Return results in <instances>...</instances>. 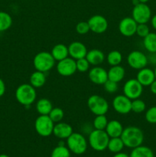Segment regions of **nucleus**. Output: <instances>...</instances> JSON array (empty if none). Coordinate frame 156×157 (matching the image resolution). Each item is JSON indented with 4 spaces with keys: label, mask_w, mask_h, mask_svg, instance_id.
<instances>
[{
    "label": "nucleus",
    "mask_w": 156,
    "mask_h": 157,
    "mask_svg": "<svg viewBox=\"0 0 156 157\" xmlns=\"http://www.w3.org/2000/svg\"><path fill=\"white\" fill-rule=\"evenodd\" d=\"M127 63L131 68L140 70L148 65V57L140 51H132L127 57Z\"/></svg>",
    "instance_id": "obj_10"
},
{
    "label": "nucleus",
    "mask_w": 156,
    "mask_h": 157,
    "mask_svg": "<svg viewBox=\"0 0 156 157\" xmlns=\"http://www.w3.org/2000/svg\"><path fill=\"white\" fill-rule=\"evenodd\" d=\"M76 71H78L80 73L89 71L90 67V64L86 58H80V59L76 60Z\"/></svg>",
    "instance_id": "obj_34"
},
{
    "label": "nucleus",
    "mask_w": 156,
    "mask_h": 157,
    "mask_svg": "<svg viewBox=\"0 0 156 157\" xmlns=\"http://www.w3.org/2000/svg\"><path fill=\"white\" fill-rule=\"evenodd\" d=\"M138 23L132 17H125L119 23V32L125 37H132L136 34Z\"/></svg>",
    "instance_id": "obj_15"
},
{
    "label": "nucleus",
    "mask_w": 156,
    "mask_h": 157,
    "mask_svg": "<svg viewBox=\"0 0 156 157\" xmlns=\"http://www.w3.org/2000/svg\"><path fill=\"white\" fill-rule=\"evenodd\" d=\"M67 147L73 154L82 155L87 151L88 142L82 133L73 132L67 139Z\"/></svg>",
    "instance_id": "obj_4"
},
{
    "label": "nucleus",
    "mask_w": 156,
    "mask_h": 157,
    "mask_svg": "<svg viewBox=\"0 0 156 157\" xmlns=\"http://www.w3.org/2000/svg\"><path fill=\"white\" fill-rule=\"evenodd\" d=\"M53 109V104L47 98H41L36 103L37 112L40 115H48Z\"/></svg>",
    "instance_id": "obj_24"
},
{
    "label": "nucleus",
    "mask_w": 156,
    "mask_h": 157,
    "mask_svg": "<svg viewBox=\"0 0 156 157\" xmlns=\"http://www.w3.org/2000/svg\"><path fill=\"white\" fill-rule=\"evenodd\" d=\"M113 157H130L129 155H128L125 153H122V152H119V153H115Z\"/></svg>",
    "instance_id": "obj_42"
},
{
    "label": "nucleus",
    "mask_w": 156,
    "mask_h": 157,
    "mask_svg": "<svg viewBox=\"0 0 156 157\" xmlns=\"http://www.w3.org/2000/svg\"><path fill=\"white\" fill-rule=\"evenodd\" d=\"M73 133V128L67 123L61 121L54 124L53 134L58 139L67 140Z\"/></svg>",
    "instance_id": "obj_17"
},
{
    "label": "nucleus",
    "mask_w": 156,
    "mask_h": 157,
    "mask_svg": "<svg viewBox=\"0 0 156 157\" xmlns=\"http://www.w3.org/2000/svg\"><path fill=\"white\" fill-rule=\"evenodd\" d=\"M36 88L30 84H22L15 90V98L17 101L24 107H30L35 103L37 98Z\"/></svg>",
    "instance_id": "obj_2"
},
{
    "label": "nucleus",
    "mask_w": 156,
    "mask_h": 157,
    "mask_svg": "<svg viewBox=\"0 0 156 157\" xmlns=\"http://www.w3.org/2000/svg\"><path fill=\"white\" fill-rule=\"evenodd\" d=\"M54 123L48 115H39L35 121V129L39 136L47 137L53 134Z\"/></svg>",
    "instance_id": "obj_7"
},
{
    "label": "nucleus",
    "mask_w": 156,
    "mask_h": 157,
    "mask_svg": "<svg viewBox=\"0 0 156 157\" xmlns=\"http://www.w3.org/2000/svg\"><path fill=\"white\" fill-rule=\"evenodd\" d=\"M29 81H30L31 85L33 86L35 88H40L45 84L46 81H47L45 73L35 71L31 75Z\"/></svg>",
    "instance_id": "obj_23"
},
{
    "label": "nucleus",
    "mask_w": 156,
    "mask_h": 157,
    "mask_svg": "<svg viewBox=\"0 0 156 157\" xmlns=\"http://www.w3.org/2000/svg\"><path fill=\"white\" fill-rule=\"evenodd\" d=\"M91 32L96 34H102L108 29L109 23L106 18L101 15H95L87 21Z\"/></svg>",
    "instance_id": "obj_13"
},
{
    "label": "nucleus",
    "mask_w": 156,
    "mask_h": 157,
    "mask_svg": "<svg viewBox=\"0 0 156 157\" xmlns=\"http://www.w3.org/2000/svg\"><path fill=\"white\" fill-rule=\"evenodd\" d=\"M87 48L85 44L81 41H75L70 43L68 46L69 56L74 60L86 58L87 54Z\"/></svg>",
    "instance_id": "obj_16"
},
{
    "label": "nucleus",
    "mask_w": 156,
    "mask_h": 157,
    "mask_svg": "<svg viewBox=\"0 0 156 157\" xmlns=\"http://www.w3.org/2000/svg\"><path fill=\"white\" fill-rule=\"evenodd\" d=\"M48 116L54 124H57V123L62 121V120L64 119V112L63 109L60 108V107H53Z\"/></svg>",
    "instance_id": "obj_32"
},
{
    "label": "nucleus",
    "mask_w": 156,
    "mask_h": 157,
    "mask_svg": "<svg viewBox=\"0 0 156 157\" xmlns=\"http://www.w3.org/2000/svg\"><path fill=\"white\" fill-rule=\"evenodd\" d=\"M149 87H150V90H151V93H152L153 94L156 95V79L151 83V85H150Z\"/></svg>",
    "instance_id": "obj_40"
},
{
    "label": "nucleus",
    "mask_w": 156,
    "mask_h": 157,
    "mask_svg": "<svg viewBox=\"0 0 156 157\" xmlns=\"http://www.w3.org/2000/svg\"><path fill=\"white\" fill-rule=\"evenodd\" d=\"M125 147L123 141L121 137H113L110 138L109 140L107 149L113 153H117L122 152Z\"/></svg>",
    "instance_id": "obj_27"
},
{
    "label": "nucleus",
    "mask_w": 156,
    "mask_h": 157,
    "mask_svg": "<svg viewBox=\"0 0 156 157\" xmlns=\"http://www.w3.org/2000/svg\"><path fill=\"white\" fill-rule=\"evenodd\" d=\"M110 139V136L105 130L94 129L89 134L88 144L93 150L102 152L107 149Z\"/></svg>",
    "instance_id": "obj_3"
},
{
    "label": "nucleus",
    "mask_w": 156,
    "mask_h": 157,
    "mask_svg": "<svg viewBox=\"0 0 156 157\" xmlns=\"http://www.w3.org/2000/svg\"><path fill=\"white\" fill-rule=\"evenodd\" d=\"M139 3H140V2H139V0H132V4L134 5V6H136V5L139 4Z\"/></svg>",
    "instance_id": "obj_43"
},
{
    "label": "nucleus",
    "mask_w": 156,
    "mask_h": 157,
    "mask_svg": "<svg viewBox=\"0 0 156 157\" xmlns=\"http://www.w3.org/2000/svg\"><path fill=\"white\" fill-rule=\"evenodd\" d=\"M107 72H108V79L116 83H119L120 81H122L125 75V68L120 64L111 66L109 71H107Z\"/></svg>",
    "instance_id": "obj_21"
},
{
    "label": "nucleus",
    "mask_w": 156,
    "mask_h": 157,
    "mask_svg": "<svg viewBox=\"0 0 156 157\" xmlns=\"http://www.w3.org/2000/svg\"><path fill=\"white\" fill-rule=\"evenodd\" d=\"M87 107L94 115H106L109 110V103L102 97L93 94L87 100Z\"/></svg>",
    "instance_id": "obj_6"
},
{
    "label": "nucleus",
    "mask_w": 156,
    "mask_h": 157,
    "mask_svg": "<svg viewBox=\"0 0 156 157\" xmlns=\"http://www.w3.org/2000/svg\"><path fill=\"white\" fill-rule=\"evenodd\" d=\"M143 44L149 53H156V33L150 32L143 38Z\"/></svg>",
    "instance_id": "obj_26"
},
{
    "label": "nucleus",
    "mask_w": 156,
    "mask_h": 157,
    "mask_svg": "<svg viewBox=\"0 0 156 157\" xmlns=\"http://www.w3.org/2000/svg\"><path fill=\"white\" fill-rule=\"evenodd\" d=\"M88 78L93 84L103 85L108 80V72L100 66H94L89 70Z\"/></svg>",
    "instance_id": "obj_14"
},
{
    "label": "nucleus",
    "mask_w": 156,
    "mask_h": 157,
    "mask_svg": "<svg viewBox=\"0 0 156 157\" xmlns=\"http://www.w3.org/2000/svg\"><path fill=\"white\" fill-rule=\"evenodd\" d=\"M55 61L50 52H41L34 58L33 65L36 71L47 73L54 67Z\"/></svg>",
    "instance_id": "obj_5"
},
{
    "label": "nucleus",
    "mask_w": 156,
    "mask_h": 157,
    "mask_svg": "<svg viewBox=\"0 0 156 157\" xmlns=\"http://www.w3.org/2000/svg\"><path fill=\"white\" fill-rule=\"evenodd\" d=\"M132 18L138 24H147L151 18V10L146 3H139L134 6Z\"/></svg>",
    "instance_id": "obj_8"
},
{
    "label": "nucleus",
    "mask_w": 156,
    "mask_h": 157,
    "mask_svg": "<svg viewBox=\"0 0 156 157\" xmlns=\"http://www.w3.org/2000/svg\"><path fill=\"white\" fill-rule=\"evenodd\" d=\"M104 89H105L106 92L109 94H113L116 93V91L119 89V85H118V83L115 82V81H110V80H107L106 81L105 84H103Z\"/></svg>",
    "instance_id": "obj_37"
},
{
    "label": "nucleus",
    "mask_w": 156,
    "mask_h": 157,
    "mask_svg": "<svg viewBox=\"0 0 156 157\" xmlns=\"http://www.w3.org/2000/svg\"><path fill=\"white\" fill-rule=\"evenodd\" d=\"M154 77H155V79H156V66H155V68L154 70Z\"/></svg>",
    "instance_id": "obj_46"
},
{
    "label": "nucleus",
    "mask_w": 156,
    "mask_h": 157,
    "mask_svg": "<svg viewBox=\"0 0 156 157\" xmlns=\"http://www.w3.org/2000/svg\"><path fill=\"white\" fill-rule=\"evenodd\" d=\"M106 60L110 66L119 65L122 61V55L119 51L113 50L109 52Z\"/></svg>",
    "instance_id": "obj_28"
},
{
    "label": "nucleus",
    "mask_w": 156,
    "mask_h": 157,
    "mask_svg": "<svg viewBox=\"0 0 156 157\" xmlns=\"http://www.w3.org/2000/svg\"><path fill=\"white\" fill-rule=\"evenodd\" d=\"M70 151L67 147L64 144H58L54 150H52L50 157H70Z\"/></svg>",
    "instance_id": "obj_30"
},
{
    "label": "nucleus",
    "mask_w": 156,
    "mask_h": 157,
    "mask_svg": "<svg viewBox=\"0 0 156 157\" xmlns=\"http://www.w3.org/2000/svg\"><path fill=\"white\" fill-rule=\"evenodd\" d=\"M108 122L106 115H96L93 121V127L95 130H105Z\"/></svg>",
    "instance_id": "obj_31"
},
{
    "label": "nucleus",
    "mask_w": 156,
    "mask_h": 157,
    "mask_svg": "<svg viewBox=\"0 0 156 157\" xmlns=\"http://www.w3.org/2000/svg\"><path fill=\"white\" fill-rule=\"evenodd\" d=\"M136 79L143 87H149L155 80L154 71L147 67L140 69L136 75Z\"/></svg>",
    "instance_id": "obj_18"
},
{
    "label": "nucleus",
    "mask_w": 156,
    "mask_h": 157,
    "mask_svg": "<svg viewBox=\"0 0 156 157\" xmlns=\"http://www.w3.org/2000/svg\"><path fill=\"white\" fill-rule=\"evenodd\" d=\"M86 58L90 65L99 66V64H102L106 59V56L102 51L99 49H91L87 52Z\"/></svg>",
    "instance_id": "obj_20"
},
{
    "label": "nucleus",
    "mask_w": 156,
    "mask_h": 157,
    "mask_svg": "<svg viewBox=\"0 0 156 157\" xmlns=\"http://www.w3.org/2000/svg\"><path fill=\"white\" fill-rule=\"evenodd\" d=\"M130 157H154V153L149 147L145 146H139V147L133 148Z\"/></svg>",
    "instance_id": "obj_25"
},
{
    "label": "nucleus",
    "mask_w": 156,
    "mask_h": 157,
    "mask_svg": "<svg viewBox=\"0 0 156 157\" xmlns=\"http://www.w3.org/2000/svg\"><path fill=\"white\" fill-rule=\"evenodd\" d=\"M124 127L122 124L117 120H112L107 124L105 131L110 136V138L120 137L122 135Z\"/></svg>",
    "instance_id": "obj_19"
},
{
    "label": "nucleus",
    "mask_w": 156,
    "mask_h": 157,
    "mask_svg": "<svg viewBox=\"0 0 156 157\" xmlns=\"http://www.w3.org/2000/svg\"><path fill=\"white\" fill-rule=\"evenodd\" d=\"M150 33L149 27L147 24H138L137 28H136V32L137 35H139L141 38H144L145 36Z\"/></svg>",
    "instance_id": "obj_38"
},
{
    "label": "nucleus",
    "mask_w": 156,
    "mask_h": 157,
    "mask_svg": "<svg viewBox=\"0 0 156 157\" xmlns=\"http://www.w3.org/2000/svg\"><path fill=\"white\" fill-rule=\"evenodd\" d=\"M122 90H123V94L132 101L142 96L143 92V86L138 81L136 78H132L128 80L124 84Z\"/></svg>",
    "instance_id": "obj_9"
},
{
    "label": "nucleus",
    "mask_w": 156,
    "mask_h": 157,
    "mask_svg": "<svg viewBox=\"0 0 156 157\" xmlns=\"http://www.w3.org/2000/svg\"><path fill=\"white\" fill-rule=\"evenodd\" d=\"M0 157H9V156L6 154H1L0 155Z\"/></svg>",
    "instance_id": "obj_45"
},
{
    "label": "nucleus",
    "mask_w": 156,
    "mask_h": 157,
    "mask_svg": "<svg viewBox=\"0 0 156 157\" xmlns=\"http://www.w3.org/2000/svg\"><path fill=\"white\" fill-rule=\"evenodd\" d=\"M56 69L60 75L64 77H70L74 75L76 71V60L70 57L64 58L61 61H58Z\"/></svg>",
    "instance_id": "obj_11"
},
{
    "label": "nucleus",
    "mask_w": 156,
    "mask_h": 157,
    "mask_svg": "<svg viewBox=\"0 0 156 157\" xmlns=\"http://www.w3.org/2000/svg\"><path fill=\"white\" fill-rule=\"evenodd\" d=\"M146 109V104L142 100L137 98L132 101V111L136 113H141Z\"/></svg>",
    "instance_id": "obj_33"
},
{
    "label": "nucleus",
    "mask_w": 156,
    "mask_h": 157,
    "mask_svg": "<svg viewBox=\"0 0 156 157\" xmlns=\"http://www.w3.org/2000/svg\"><path fill=\"white\" fill-rule=\"evenodd\" d=\"M50 54L56 61H60L69 57L68 46L64 44H58L53 47Z\"/></svg>",
    "instance_id": "obj_22"
},
{
    "label": "nucleus",
    "mask_w": 156,
    "mask_h": 157,
    "mask_svg": "<svg viewBox=\"0 0 156 157\" xmlns=\"http://www.w3.org/2000/svg\"><path fill=\"white\" fill-rule=\"evenodd\" d=\"M139 2L141 3H147L148 1H150V0H139Z\"/></svg>",
    "instance_id": "obj_44"
},
{
    "label": "nucleus",
    "mask_w": 156,
    "mask_h": 157,
    "mask_svg": "<svg viewBox=\"0 0 156 157\" xmlns=\"http://www.w3.org/2000/svg\"><path fill=\"white\" fill-rule=\"evenodd\" d=\"M5 93H6V84L3 80L0 78V98H2Z\"/></svg>",
    "instance_id": "obj_39"
},
{
    "label": "nucleus",
    "mask_w": 156,
    "mask_h": 157,
    "mask_svg": "<svg viewBox=\"0 0 156 157\" xmlns=\"http://www.w3.org/2000/svg\"><path fill=\"white\" fill-rule=\"evenodd\" d=\"M75 30L77 32L79 35H86V34L88 33L90 31V26L87 21H80L76 25V27H75Z\"/></svg>",
    "instance_id": "obj_36"
},
{
    "label": "nucleus",
    "mask_w": 156,
    "mask_h": 157,
    "mask_svg": "<svg viewBox=\"0 0 156 157\" xmlns=\"http://www.w3.org/2000/svg\"><path fill=\"white\" fill-rule=\"evenodd\" d=\"M112 105L115 111L119 114H128L132 111V100L124 94L115 97L112 101Z\"/></svg>",
    "instance_id": "obj_12"
},
{
    "label": "nucleus",
    "mask_w": 156,
    "mask_h": 157,
    "mask_svg": "<svg viewBox=\"0 0 156 157\" xmlns=\"http://www.w3.org/2000/svg\"><path fill=\"white\" fill-rule=\"evenodd\" d=\"M145 118L148 124H156V106L151 107L146 110Z\"/></svg>",
    "instance_id": "obj_35"
},
{
    "label": "nucleus",
    "mask_w": 156,
    "mask_h": 157,
    "mask_svg": "<svg viewBox=\"0 0 156 157\" xmlns=\"http://www.w3.org/2000/svg\"><path fill=\"white\" fill-rule=\"evenodd\" d=\"M120 137L125 147L133 149L142 145L144 141V133L139 127L128 126L124 128Z\"/></svg>",
    "instance_id": "obj_1"
},
{
    "label": "nucleus",
    "mask_w": 156,
    "mask_h": 157,
    "mask_svg": "<svg viewBox=\"0 0 156 157\" xmlns=\"http://www.w3.org/2000/svg\"><path fill=\"white\" fill-rule=\"evenodd\" d=\"M150 21H151V24L152 28L156 31V15L151 16V18Z\"/></svg>",
    "instance_id": "obj_41"
},
{
    "label": "nucleus",
    "mask_w": 156,
    "mask_h": 157,
    "mask_svg": "<svg viewBox=\"0 0 156 157\" xmlns=\"http://www.w3.org/2000/svg\"><path fill=\"white\" fill-rule=\"evenodd\" d=\"M12 25V18L9 13L0 11V32L7 31Z\"/></svg>",
    "instance_id": "obj_29"
}]
</instances>
